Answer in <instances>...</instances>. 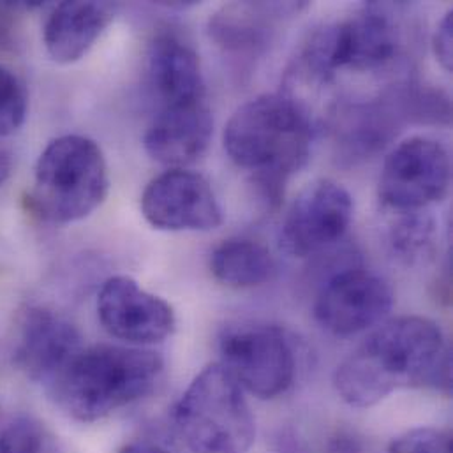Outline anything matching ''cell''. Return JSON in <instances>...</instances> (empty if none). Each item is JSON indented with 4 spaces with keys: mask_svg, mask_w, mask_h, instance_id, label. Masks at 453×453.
I'll return each mask as SVG.
<instances>
[{
    "mask_svg": "<svg viewBox=\"0 0 453 453\" xmlns=\"http://www.w3.org/2000/svg\"><path fill=\"white\" fill-rule=\"evenodd\" d=\"M12 170V159L11 154L0 147V188L5 184V180L9 179Z\"/></svg>",
    "mask_w": 453,
    "mask_h": 453,
    "instance_id": "obj_26",
    "label": "cell"
},
{
    "mask_svg": "<svg viewBox=\"0 0 453 453\" xmlns=\"http://www.w3.org/2000/svg\"><path fill=\"white\" fill-rule=\"evenodd\" d=\"M452 37H453V14L452 11H449L443 19L440 21V25L436 27L434 32V53L440 60V64L447 69L452 71L453 65V50H452Z\"/></svg>",
    "mask_w": 453,
    "mask_h": 453,
    "instance_id": "obj_23",
    "label": "cell"
},
{
    "mask_svg": "<svg viewBox=\"0 0 453 453\" xmlns=\"http://www.w3.org/2000/svg\"><path fill=\"white\" fill-rule=\"evenodd\" d=\"M108 165L101 147L80 134L50 142L37 159L30 205L53 225H69L88 218L106 200Z\"/></svg>",
    "mask_w": 453,
    "mask_h": 453,
    "instance_id": "obj_4",
    "label": "cell"
},
{
    "mask_svg": "<svg viewBox=\"0 0 453 453\" xmlns=\"http://www.w3.org/2000/svg\"><path fill=\"white\" fill-rule=\"evenodd\" d=\"M0 453H57L46 427L34 418H16L0 429Z\"/></svg>",
    "mask_w": 453,
    "mask_h": 453,
    "instance_id": "obj_19",
    "label": "cell"
},
{
    "mask_svg": "<svg viewBox=\"0 0 453 453\" xmlns=\"http://www.w3.org/2000/svg\"><path fill=\"white\" fill-rule=\"evenodd\" d=\"M397 25L383 5L371 4L355 16L316 32L302 53V67L318 81L337 71H374L399 51Z\"/></svg>",
    "mask_w": 453,
    "mask_h": 453,
    "instance_id": "obj_6",
    "label": "cell"
},
{
    "mask_svg": "<svg viewBox=\"0 0 453 453\" xmlns=\"http://www.w3.org/2000/svg\"><path fill=\"white\" fill-rule=\"evenodd\" d=\"M28 110V96L21 80L7 67L0 65V136L16 133Z\"/></svg>",
    "mask_w": 453,
    "mask_h": 453,
    "instance_id": "obj_20",
    "label": "cell"
},
{
    "mask_svg": "<svg viewBox=\"0 0 453 453\" xmlns=\"http://www.w3.org/2000/svg\"><path fill=\"white\" fill-rule=\"evenodd\" d=\"M388 453H452V436L433 427L413 429L399 436Z\"/></svg>",
    "mask_w": 453,
    "mask_h": 453,
    "instance_id": "obj_22",
    "label": "cell"
},
{
    "mask_svg": "<svg viewBox=\"0 0 453 453\" xmlns=\"http://www.w3.org/2000/svg\"><path fill=\"white\" fill-rule=\"evenodd\" d=\"M404 216L406 218L392 229L390 240L394 250L401 257L413 261L427 249L433 234V223L429 218L418 216V212H406Z\"/></svg>",
    "mask_w": 453,
    "mask_h": 453,
    "instance_id": "obj_21",
    "label": "cell"
},
{
    "mask_svg": "<svg viewBox=\"0 0 453 453\" xmlns=\"http://www.w3.org/2000/svg\"><path fill=\"white\" fill-rule=\"evenodd\" d=\"M243 394L221 364L205 367L191 381L173 413L191 453H249L256 420Z\"/></svg>",
    "mask_w": 453,
    "mask_h": 453,
    "instance_id": "obj_5",
    "label": "cell"
},
{
    "mask_svg": "<svg viewBox=\"0 0 453 453\" xmlns=\"http://www.w3.org/2000/svg\"><path fill=\"white\" fill-rule=\"evenodd\" d=\"M142 212L163 231H211L223 225V211L205 177L182 168L156 177L143 191Z\"/></svg>",
    "mask_w": 453,
    "mask_h": 453,
    "instance_id": "obj_12",
    "label": "cell"
},
{
    "mask_svg": "<svg viewBox=\"0 0 453 453\" xmlns=\"http://www.w3.org/2000/svg\"><path fill=\"white\" fill-rule=\"evenodd\" d=\"M221 365L236 385L263 401L284 395L296 372L291 341L273 325L245 323L225 330L219 341Z\"/></svg>",
    "mask_w": 453,
    "mask_h": 453,
    "instance_id": "obj_7",
    "label": "cell"
},
{
    "mask_svg": "<svg viewBox=\"0 0 453 453\" xmlns=\"http://www.w3.org/2000/svg\"><path fill=\"white\" fill-rule=\"evenodd\" d=\"M214 277L229 288H254L268 282L275 270L272 252L250 238H229L218 245L211 257Z\"/></svg>",
    "mask_w": 453,
    "mask_h": 453,
    "instance_id": "obj_18",
    "label": "cell"
},
{
    "mask_svg": "<svg viewBox=\"0 0 453 453\" xmlns=\"http://www.w3.org/2000/svg\"><path fill=\"white\" fill-rule=\"evenodd\" d=\"M97 316L111 337L136 348L163 342L177 326L173 307L127 275L104 280L97 295Z\"/></svg>",
    "mask_w": 453,
    "mask_h": 453,
    "instance_id": "obj_11",
    "label": "cell"
},
{
    "mask_svg": "<svg viewBox=\"0 0 453 453\" xmlns=\"http://www.w3.org/2000/svg\"><path fill=\"white\" fill-rule=\"evenodd\" d=\"M4 19H2V12H0V39H2V35H4Z\"/></svg>",
    "mask_w": 453,
    "mask_h": 453,
    "instance_id": "obj_27",
    "label": "cell"
},
{
    "mask_svg": "<svg viewBox=\"0 0 453 453\" xmlns=\"http://www.w3.org/2000/svg\"><path fill=\"white\" fill-rule=\"evenodd\" d=\"M83 348L80 330L67 318L46 307H30L19 321L14 362L27 378L48 388Z\"/></svg>",
    "mask_w": 453,
    "mask_h": 453,
    "instance_id": "obj_13",
    "label": "cell"
},
{
    "mask_svg": "<svg viewBox=\"0 0 453 453\" xmlns=\"http://www.w3.org/2000/svg\"><path fill=\"white\" fill-rule=\"evenodd\" d=\"M353 198L337 182L309 184L286 212L279 242L295 257L319 254L341 242L353 221Z\"/></svg>",
    "mask_w": 453,
    "mask_h": 453,
    "instance_id": "obj_10",
    "label": "cell"
},
{
    "mask_svg": "<svg viewBox=\"0 0 453 453\" xmlns=\"http://www.w3.org/2000/svg\"><path fill=\"white\" fill-rule=\"evenodd\" d=\"M325 453H372L365 438L351 431L335 433L328 443Z\"/></svg>",
    "mask_w": 453,
    "mask_h": 453,
    "instance_id": "obj_24",
    "label": "cell"
},
{
    "mask_svg": "<svg viewBox=\"0 0 453 453\" xmlns=\"http://www.w3.org/2000/svg\"><path fill=\"white\" fill-rule=\"evenodd\" d=\"M334 387L353 408H371L403 388L452 390V358L441 328L422 316H401L374 332L335 369Z\"/></svg>",
    "mask_w": 453,
    "mask_h": 453,
    "instance_id": "obj_1",
    "label": "cell"
},
{
    "mask_svg": "<svg viewBox=\"0 0 453 453\" xmlns=\"http://www.w3.org/2000/svg\"><path fill=\"white\" fill-rule=\"evenodd\" d=\"M214 133L212 113L205 101L159 108L145 133L147 154L166 166H186L200 159Z\"/></svg>",
    "mask_w": 453,
    "mask_h": 453,
    "instance_id": "obj_14",
    "label": "cell"
},
{
    "mask_svg": "<svg viewBox=\"0 0 453 453\" xmlns=\"http://www.w3.org/2000/svg\"><path fill=\"white\" fill-rule=\"evenodd\" d=\"M117 453H172L165 445L152 440H136L124 445Z\"/></svg>",
    "mask_w": 453,
    "mask_h": 453,
    "instance_id": "obj_25",
    "label": "cell"
},
{
    "mask_svg": "<svg viewBox=\"0 0 453 453\" xmlns=\"http://www.w3.org/2000/svg\"><path fill=\"white\" fill-rule=\"evenodd\" d=\"M117 5L110 2H62L44 25V46L58 64L83 58L113 21Z\"/></svg>",
    "mask_w": 453,
    "mask_h": 453,
    "instance_id": "obj_16",
    "label": "cell"
},
{
    "mask_svg": "<svg viewBox=\"0 0 453 453\" xmlns=\"http://www.w3.org/2000/svg\"><path fill=\"white\" fill-rule=\"evenodd\" d=\"M450 177L447 149L436 140L415 136L387 156L380 177V200L399 214L418 212L447 196Z\"/></svg>",
    "mask_w": 453,
    "mask_h": 453,
    "instance_id": "obj_8",
    "label": "cell"
},
{
    "mask_svg": "<svg viewBox=\"0 0 453 453\" xmlns=\"http://www.w3.org/2000/svg\"><path fill=\"white\" fill-rule=\"evenodd\" d=\"M149 81L159 108L205 101L200 57L175 34H159L150 44Z\"/></svg>",
    "mask_w": 453,
    "mask_h": 453,
    "instance_id": "obj_15",
    "label": "cell"
},
{
    "mask_svg": "<svg viewBox=\"0 0 453 453\" xmlns=\"http://www.w3.org/2000/svg\"><path fill=\"white\" fill-rule=\"evenodd\" d=\"M392 307L394 291L383 277L348 265L323 282L314 318L326 332L349 337L383 323Z\"/></svg>",
    "mask_w": 453,
    "mask_h": 453,
    "instance_id": "obj_9",
    "label": "cell"
},
{
    "mask_svg": "<svg viewBox=\"0 0 453 453\" xmlns=\"http://www.w3.org/2000/svg\"><path fill=\"white\" fill-rule=\"evenodd\" d=\"M305 5L298 2H234L212 16L211 35L229 51H257L266 46L282 18L298 14Z\"/></svg>",
    "mask_w": 453,
    "mask_h": 453,
    "instance_id": "obj_17",
    "label": "cell"
},
{
    "mask_svg": "<svg viewBox=\"0 0 453 453\" xmlns=\"http://www.w3.org/2000/svg\"><path fill=\"white\" fill-rule=\"evenodd\" d=\"M223 138L231 161L252 173L265 198L277 205L286 182L309 159L312 126L296 99L265 94L231 115Z\"/></svg>",
    "mask_w": 453,
    "mask_h": 453,
    "instance_id": "obj_2",
    "label": "cell"
},
{
    "mask_svg": "<svg viewBox=\"0 0 453 453\" xmlns=\"http://www.w3.org/2000/svg\"><path fill=\"white\" fill-rule=\"evenodd\" d=\"M165 369L159 353L136 346H85L48 387L78 422H97L147 397Z\"/></svg>",
    "mask_w": 453,
    "mask_h": 453,
    "instance_id": "obj_3",
    "label": "cell"
}]
</instances>
